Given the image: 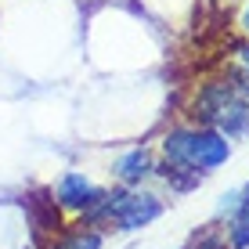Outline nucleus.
Returning a JSON list of instances; mask_svg holds the SVG:
<instances>
[{"mask_svg":"<svg viewBox=\"0 0 249 249\" xmlns=\"http://www.w3.org/2000/svg\"><path fill=\"white\" fill-rule=\"evenodd\" d=\"M98 188H94L83 174H65L62 181L54 188V202L65 206V210H90L94 202H98Z\"/></svg>","mask_w":249,"mask_h":249,"instance_id":"obj_4","label":"nucleus"},{"mask_svg":"<svg viewBox=\"0 0 249 249\" xmlns=\"http://www.w3.org/2000/svg\"><path fill=\"white\" fill-rule=\"evenodd\" d=\"M195 116L210 130L238 137L249 130V83L246 80H213L195 98Z\"/></svg>","mask_w":249,"mask_h":249,"instance_id":"obj_2","label":"nucleus"},{"mask_svg":"<svg viewBox=\"0 0 249 249\" xmlns=\"http://www.w3.org/2000/svg\"><path fill=\"white\" fill-rule=\"evenodd\" d=\"M231 246L246 249L249 246V188L238 195H231Z\"/></svg>","mask_w":249,"mask_h":249,"instance_id":"obj_5","label":"nucleus"},{"mask_svg":"<svg viewBox=\"0 0 249 249\" xmlns=\"http://www.w3.org/2000/svg\"><path fill=\"white\" fill-rule=\"evenodd\" d=\"M83 213L94 224H112L116 231H137L159 217L162 202L144 192H112V195H98V202Z\"/></svg>","mask_w":249,"mask_h":249,"instance_id":"obj_3","label":"nucleus"},{"mask_svg":"<svg viewBox=\"0 0 249 249\" xmlns=\"http://www.w3.org/2000/svg\"><path fill=\"white\" fill-rule=\"evenodd\" d=\"M242 65H246V76H249V47L242 51Z\"/></svg>","mask_w":249,"mask_h":249,"instance_id":"obj_10","label":"nucleus"},{"mask_svg":"<svg viewBox=\"0 0 249 249\" xmlns=\"http://www.w3.org/2000/svg\"><path fill=\"white\" fill-rule=\"evenodd\" d=\"M242 29L249 33V4H246V15H242Z\"/></svg>","mask_w":249,"mask_h":249,"instance_id":"obj_9","label":"nucleus"},{"mask_svg":"<svg viewBox=\"0 0 249 249\" xmlns=\"http://www.w3.org/2000/svg\"><path fill=\"white\" fill-rule=\"evenodd\" d=\"M51 249H101V235L98 231H72Z\"/></svg>","mask_w":249,"mask_h":249,"instance_id":"obj_8","label":"nucleus"},{"mask_svg":"<svg viewBox=\"0 0 249 249\" xmlns=\"http://www.w3.org/2000/svg\"><path fill=\"white\" fill-rule=\"evenodd\" d=\"M228 156H231L228 137L210 130V126H202V130H174L162 137V159H166L162 177L174 188L188 192V188H195L202 181V174L228 162Z\"/></svg>","mask_w":249,"mask_h":249,"instance_id":"obj_1","label":"nucleus"},{"mask_svg":"<svg viewBox=\"0 0 249 249\" xmlns=\"http://www.w3.org/2000/svg\"><path fill=\"white\" fill-rule=\"evenodd\" d=\"M25 210H29L36 231H58V210H54V199H44V195H29L25 199Z\"/></svg>","mask_w":249,"mask_h":249,"instance_id":"obj_7","label":"nucleus"},{"mask_svg":"<svg viewBox=\"0 0 249 249\" xmlns=\"http://www.w3.org/2000/svg\"><path fill=\"white\" fill-rule=\"evenodd\" d=\"M148 170H152V159H148V152H144V148L126 152V156L116 162V174H119V181H123V184H141V177H148Z\"/></svg>","mask_w":249,"mask_h":249,"instance_id":"obj_6","label":"nucleus"}]
</instances>
